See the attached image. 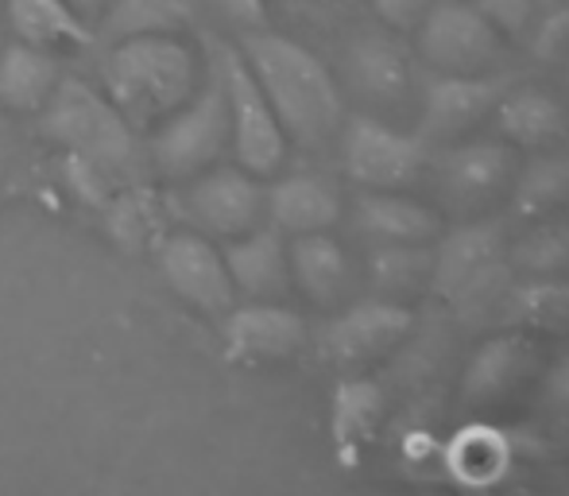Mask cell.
<instances>
[{
    "mask_svg": "<svg viewBox=\"0 0 569 496\" xmlns=\"http://www.w3.org/2000/svg\"><path fill=\"white\" fill-rule=\"evenodd\" d=\"M202 78V54L182 39V31L117 39L101 62V90L136 132H151L167 113L194 98Z\"/></svg>",
    "mask_w": 569,
    "mask_h": 496,
    "instance_id": "obj_1",
    "label": "cell"
},
{
    "mask_svg": "<svg viewBox=\"0 0 569 496\" xmlns=\"http://www.w3.org/2000/svg\"><path fill=\"white\" fill-rule=\"evenodd\" d=\"M248 70L271 101L287 140L307 148L326 143L341 128V90L330 78L326 62L295 39L268 28H252L240 43Z\"/></svg>",
    "mask_w": 569,
    "mask_h": 496,
    "instance_id": "obj_2",
    "label": "cell"
},
{
    "mask_svg": "<svg viewBox=\"0 0 569 496\" xmlns=\"http://www.w3.org/2000/svg\"><path fill=\"white\" fill-rule=\"evenodd\" d=\"M39 113H43V136L62 156L90 163L117 190L136 187L151 171L140 132L120 117V109L106 98V90H93L82 78L62 75Z\"/></svg>",
    "mask_w": 569,
    "mask_h": 496,
    "instance_id": "obj_3",
    "label": "cell"
},
{
    "mask_svg": "<svg viewBox=\"0 0 569 496\" xmlns=\"http://www.w3.org/2000/svg\"><path fill=\"white\" fill-rule=\"evenodd\" d=\"M148 167L167 182L194 179L198 171L213 167L229 151V101L218 67H206L202 86L194 98L182 101L174 113L151 128L148 136Z\"/></svg>",
    "mask_w": 569,
    "mask_h": 496,
    "instance_id": "obj_4",
    "label": "cell"
},
{
    "mask_svg": "<svg viewBox=\"0 0 569 496\" xmlns=\"http://www.w3.org/2000/svg\"><path fill=\"white\" fill-rule=\"evenodd\" d=\"M213 67H218L229 101V151L244 171H252L256 179H268L287 159L283 125H279L271 101L263 98L256 75L248 70L240 47L221 43L218 54H213Z\"/></svg>",
    "mask_w": 569,
    "mask_h": 496,
    "instance_id": "obj_5",
    "label": "cell"
},
{
    "mask_svg": "<svg viewBox=\"0 0 569 496\" xmlns=\"http://www.w3.org/2000/svg\"><path fill=\"white\" fill-rule=\"evenodd\" d=\"M419 54L438 75H485L503 62V36L477 12L472 0H435L422 16Z\"/></svg>",
    "mask_w": 569,
    "mask_h": 496,
    "instance_id": "obj_6",
    "label": "cell"
},
{
    "mask_svg": "<svg viewBox=\"0 0 569 496\" xmlns=\"http://www.w3.org/2000/svg\"><path fill=\"white\" fill-rule=\"evenodd\" d=\"M341 163L357 187L403 190L427 167V140L419 132H399L376 117H352L341 128Z\"/></svg>",
    "mask_w": 569,
    "mask_h": 496,
    "instance_id": "obj_7",
    "label": "cell"
},
{
    "mask_svg": "<svg viewBox=\"0 0 569 496\" xmlns=\"http://www.w3.org/2000/svg\"><path fill=\"white\" fill-rule=\"evenodd\" d=\"M156 264L163 284L198 315L221 318L237 302L221 248L198 229H171L156 241Z\"/></svg>",
    "mask_w": 569,
    "mask_h": 496,
    "instance_id": "obj_8",
    "label": "cell"
},
{
    "mask_svg": "<svg viewBox=\"0 0 569 496\" xmlns=\"http://www.w3.org/2000/svg\"><path fill=\"white\" fill-rule=\"evenodd\" d=\"M415 315L396 299H360L349 310L333 315L322 330V354L341 369L380 361L411 334Z\"/></svg>",
    "mask_w": 569,
    "mask_h": 496,
    "instance_id": "obj_9",
    "label": "cell"
},
{
    "mask_svg": "<svg viewBox=\"0 0 569 496\" xmlns=\"http://www.w3.org/2000/svg\"><path fill=\"white\" fill-rule=\"evenodd\" d=\"M187 214L202 234L210 237H240L260 226L263 218V187L244 167H206L190 179Z\"/></svg>",
    "mask_w": 569,
    "mask_h": 496,
    "instance_id": "obj_10",
    "label": "cell"
},
{
    "mask_svg": "<svg viewBox=\"0 0 569 496\" xmlns=\"http://www.w3.org/2000/svg\"><path fill=\"white\" fill-rule=\"evenodd\" d=\"M226 357L240 365L287 361L307 346V323L279 299H248L226 310Z\"/></svg>",
    "mask_w": 569,
    "mask_h": 496,
    "instance_id": "obj_11",
    "label": "cell"
},
{
    "mask_svg": "<svg viewBox=\"0 0 569 496\" xmlns=\"http://www.w3.org/2000/svg\"><path fill=\"white\" fill-rule=\"evenodd\" d=\"M516 86L511 75H442L427 86V101H422V140H453L477 128L485 117H492L496 101Z\"/></svg>",
    "mask_w": 569,
    "mask_h": 496,
    "instance_id": "obj_12",
    "label": "cell"
},
{
    "mask_svg": "<svg viewBox=\"0 0 569 496\" xmlns=\"http://www.w3.org/2000/svg\"><path fill=\"white\" fill-rule=\"evenodd\" d=\"M516 175V148L508 140H469L442 151L438 187L457 214H472L496 198Z\"/></svg>",
    "mask_w": 569,
    "mask_h": 496,
    "instance_id": "obj_13",
    "label": "cell"
},
{
    "mask_svg": "<svg viewBox=\"0 0 569 496\" xmlns=\"http://www.w3.org/2000/svg\"><path fill=\"white\" fill-rule=\"evenodd\" d=\"M226 268L244 299H283L291 291V264H287V245L276 226L248 229L240 237H229L226 248Z\"/></svg>",
    "mask_w": 569,
    "mask_h": 496,
    "instance_id": "obj_14",
    "label": "cell"
},
{
    "mask_svg": "<svg viewBox=\"0 0 569 496\" xmlns=\"http://www.w3.org/2000/svg\"><path fill=\"white\" fill-rule=\"evenodd\" d=\"M345 70L360 98L376 106H399L411 93V54L388 31H365L345 51Z\"/></svg>",
    "mask_w": 569,
    "mask_h": 496,
    "instance_id": "obj_15",
    "label": "cell"
},
{
    "mask_svg": "<svg viewBox=\"0 0 569 496\" xmlns=\"http://www.w3.org/2000/svg\"><path fill=\"white\" fill-rule=\"evenodd\" d=\"M535 365H539V354H535V341L527 338V330L496 334L465 365L461 399L472 407L492 404V399L508 396L511 388H519L535 373Z\"/></svg>",
    "mask_w": 569,
    "mask_h": 496,
    "instance_id": "obj_16",
    "label": "cell"
},
{
    "mask_svg": "<svg viewBox=\"0 0 569 496\" xmlns=\"http://www.w3.org/2000/svg\"><path fill=\"white\" fill-rule=\"evenodd\" d=\"M263 210L271 214L279 234H330L341 221V195L322 175H287L263 190Z\"/></svg>",
    "mask_w": 569,
    "mask_h": 496,
    "instance_id": "obj_17",
    "label": "cell"
},
{
    "mask_svg": "<svg viewBox=\"0 0 569 496\" xmlns=\"http://www.w3.org/2000/svg\"><path fill=\"white\" fill-rule=\"evenodd\" d=\"M357 234L372 245H427L442 234V218L399 190H365L357 195Z\"/></svg>",
    "mask_w": 569,
    "mask_h": 496,
    "instance_id": "obj_18",
    "label": "cell"
},
{
    "mask_svg": "<svg viewBox=\"0 0 569 496\" xmlns=\"http://www.w3.org/2000/svg\"><path fill=\"white\" fill-rule=\"evenodd\" d=\"M492 117H496L500 136L511 148L542 151V148H555L569 132V117H566L562 101L550 98L539 86H519V82L508 86V93L496 101Z\"/></svg>",
    "mask_w": 569,
    "mask_h": 496,
    "instance_id": "obj_19",
    "label": "cell"
},
{
    "mask_svg": "<svg viewBox=\"0 0 569 496\" xmlns=\"http://www.w3.org/2000/svg\"><path fill=\"white\" fill-rule=\"evenodd\" d=\"M383 411H388V396L376 380H368V376L338 380L330 396V438L341 466H352L360 446L372 443V435L383 423Z\"/></svg>",
    "mask_w": 569,
    "mask_h": 496,
    "instance_id": "obj_20",
    "label": "cell"
},
{
    "mask_svg": "<svg viewBox=\"0 0 569 496\" xmlns=\"http://www.w3.org/2000/svg\"><path fill=\"white\" fill-rule=\"evenodd\" d=\"M4 20L20 43L62 51V47H90L93 28L70 0H0Z\"/></svg>",
    "mask_w": 569,
    "mask_h": 496,
    "instance_id": "obj_21",
    "label": "cell"
},
{
    "mask_svg": "<svg viewBox=\"0 0 569 496\" xmlns=\"http://www.w3.org/2000/svg\"><path fill=\"white\" fill-rule=\"evenodd\" d=\"M508 248V234H503V221L496 218H477L457 226L453 234L442 237L435 252V264H430V291L438 299H450L453 287L461 284L469 271H477L480 264L496 260V256Z\"/></svg>",
    "mask_w": 569,
    "mask_h": 496,
    "instance_id": "obj_22",
    "label": "cell"
},
{
    "mask_svg": "<svg viewBox=\"0 0 569 496\" xmlns=\"http://www.w3.org/2000/svg\"><path fill=\"white\" fill-rule=\"evenodd\" d=\"M291 287H299L310 302L333 307L349 287V256L330 234H299L287 245Z\"/></svg>",
    "mask_w": 569,
    "mask_h": 496,
    "instance_id": "obj_23",
    "label": "cell"
},
{
    "mask_svg": "<svg viewBox=\"0 0 569 496\" xmlns=\"http://www.w3.org/2000/svg\"><path fill=\"white\" fill-rule=\"evenodd\" d=\"M62 70L54 51L31 43H8L0 51V106L12 113H39L59 86Z\"/></svg>",
    "mask_w": 569,
    "mask_h": 496,
    "instance_id": "obj_24",
    "label": "cell"
},
{
    "mask_svg": "<svg viewBox=\"0 0 569 496\" xmlns=\"http://www.w3.org/2000/svg\"><path fill=\"white\" fill-rule=\"evenodd\" d=\"M500 323L516 330L566 334L569 330V279L566 276H527L511 279L500 302Z\"/></svg>",
    "mask_w": 569,
    "mask_h": 496,
    "instance_id": "obj_25",
    "label": "cell"
},
{
    "mask_svg": "<svg viewBox=\"0 0 569 496\" xmlns=\"http://www.w3.org/2000/svg\"><path fill=\"white\" fill-rule=\"evenodd\" d=\"M198 16V0H109L98 16L93 39L117 43L132 36H163V31H187Z\"/></svg>",
    "mask_w": 569,
    "mask_h": 496,
    "instance_id": "obj_26",
    "label": "cell"
},
{
    "mask_svg": "<svg viewBox=\"0 0 569 496\" xmlns=\"http://www.w3.org/2000/svg\"><path fill=\"white\" fill-rule=\"evenodd\" d=\"M569 202V151H542L511 175V210L519 218H550Z\"/></svg>",
    "mask_w": 569,
    "mask_h": 496,
    "instance_id": "obj_27",
    "label": "cell"
},
{
    "mask_svg": "<svg viewBox=\"0 0 569 496\" xmlns=\"http://www.w3.org/2000/svg\"><path fill=\"white\" fill-rule=\"evenodd\" d=\"M508 458H511L508 438L496 427H485V423L461 427L450 438V446H446V466H450V474L461 485H472V489L492 485L496 477H503Z\"/></svg>",
    "mask_w": 569,
    "mask_h": 496,
    "instance_id": "obj_28",
    "label": "cell"
},
{
    "mask_svg": "<svg viewBox=\"0 0 569 496\" xmlns=\"http://www.w3.org/2000/svg\"><path fill=\"white\" fill-rule=\"evenodd\" d=\"M430 264L435 256L422 245H376L368 260L376 295L383 299H407V295L430 291Z\"/></svg>",
    "mask_w": 569,
    "mask_h": 496,
    "instance_id": "obj_29",
    "label": "cell"
},
{
    "mask_svg": "<svg viewBox=\"0 0 569 496\" xmlns=\"http://www.w3.org/2000/svg\"><path fill=\"white\" fill-rule=\"evenodd\" d=\"M511 276H516L511 264L503 260V256H496V260L480 264L477 271H469V276L453 287V295L446 302H450L453 315L461 318L465 326H480L485 318H500V302L511 287Z\"/></svg>",
    "mask_w": 569,
    "mask_h": 496,
    "instance_id": "obj_30",
    "label": "cell"
},
{
    "mask_svg": "<svg viewBox=\"0 0 569 496\" xmlns=\"http://www.w3.org/2000/svg\"><path fill=\"white\" fill-rule=\"evenodd\" d=\"M109 210V234L117 237V245L124 252H140L151 241H159V210H156V198L143 190V182L136 187H124L117 198L106 202Z\"/></svg>",
    "mask_w": 569,
    "mask_h": 496,
    "instance_id": "obj_31",
    "label": "cell"
},
{
    "mask_svg": "<svg viewBox=\"0 0 569 496\" xmlns=\"http://www.w3.org/2000/svg\"><path fill=\"white\" fill-rule=\"evenodd\" d=\"M511 271H523V276H566L569 271V226L547 221V226H535L531 234H523L511 245L508 256Z\"/></svg>",
    "mask_w": 569,
    "mask_h": 496,
    "instance_id": "obj_32",
    "label": "cell"
},
{
    "mask_svg": "<svg viewBox=\"0 0 569 496\" xmlns=\"http://www.w3.org/2000/svg\"><path fill=\"white\" fill-rule=\"evenodd\" d=\"M477 12L500 31L503 39H516L531 28V16L539 8V0H472Z\"/></svg>",
    "mask_w": 569,
    "mask_h": 496,
    "instance_id": "obj_33",
    "label": "cell"
},
{
    "mask_svg": "<svg viewBox=\"0 0 569 496\" xmlns=\"http://www.w3.org/2000/svg\"><path fill=\"white\" fill-rule=\"evenodd\" d=\"M531 51H535V59H542V62L566 59L569 54V4L547 8L539 31H535V39H531Z\"/></svg>",
    "mask_w": 569,
    "mask_h": 496,
    "instance_id": "obj_34",
    "label": "cell"
},
{
    "mask_svg": "<svg viewBox=\"0 0 569 496\" xmlns=\"http://www.w3.org/2000/svg\"><path fill=\"white\" fill-rule=\"evenodd\" d=\"M435 0H372V12L380 16L383 28L391 31H415L422 23V16L430 12Z\"/></svg>",
    "mask_w": 569,
    "mask_h": 496,
    "instance_id": "obj_35",
    "label": "cell"
},
{
    "mask_svg": "<svg viewBox=\"0 0 569 496\" xmlns=\"http://www.w3.org/2000/svg\"><path fill=\"white\" fill-rule=\"evenodd\" d=\"M213 4H218L232 23H240V28H248V31L268 23V4H263V0H213Z\"/></svg>",
    "mask_w": 569,
    "mask_h": 496,
    "instance_id": "obj_36",
    "label": "cell"
},
{
    "mask_svg": "<svg viewBox=\"0 0 569 496\" xmlns=\"http://www.w3.org/2000/svg\"><path fill=\"white\" fill-rule=\"evenodd\" d=\"M547 388H550V396H555L558 404L569 407V354L558 357L555 369L547 373Z\"/></svg>",
    "mask_w": 569,
    "mask_h": 496,
    "instance_id": "obj_37",
    "label": "cell"
},
{
    "mask_svg": "<svg viewBox=\"0 0 569 496\" xmlns=\"http://www.w3.org/2000/svg\"><path fill=\"white\" fill-rule=\"evenodd\" d=\"M70 4H74L78 12L86 16V20H93V16H101V8H106L109 0H70Z\"/></svg>",
    "mask_w": 569,
    "mask_h": 496,
    "instance_id": "obj_38",
    "label": "cell"
},
{
    "mask_svg": "<svg viewBox=\"0 0 569 496\" xmlns=\"http://www.w3.org/2000/svg\"><path fill=\"white\" fill-rule=\"evenodd\" d=\"M542 8H555V4H569V0H539Z\"/></svg>",
    "mask_w": 569,
    "mask_h": 496,
    "instance_id": "obj_39",
    "label": "cell"
},
{
    "mask_svg": "<svg viewBox=\"0 0 569 496\" xmlns=\"http://www.w3.org/2000/svg\"><path fill=\"white\" fill-rule=\"evenodd\" d=\"M310 4H338V0H310Z\"/></svg>",
    "mask_w": 569,
    "mask_h": 496,
    "instance_id": "obj_40",
    "label": "cell"
},
{
    "mask_svg": "<svg viewBox=\"0 0 569 496\" xmlns=\"http://www.w3.org/2000/svg\"><path fill=\"white\" fill-rule=\"evenodd\" d=\"M0 163H4V148H0Z\"/></svg>",
    "mask_w": 569,
    "mask_h": 496,
    "instance_id": "obj_41",
    "label": "cell"
}]
</instances>
